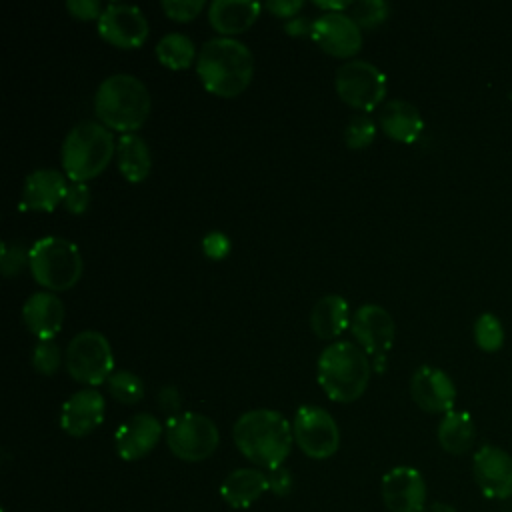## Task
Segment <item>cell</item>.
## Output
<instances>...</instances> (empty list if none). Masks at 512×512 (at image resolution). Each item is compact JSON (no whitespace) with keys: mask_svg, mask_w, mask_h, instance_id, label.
Listing matches in <instances>:
<instances>
[{"mask_svg":"<svg viewBox=\"0 0 512 512\" xmlns=\"http://www.w3.org/2000/svg\"><path fill=\"white\" fill-rule=\"evenodd\" d=\"M262 6L254 0H214L208 6L210 26L222 36L232 38L248 30L260 16Z\"/></svg>","mask_w":512,"mask_h":512,"instance_id":"7402d4cb","label":"cell"},{"mask_svg":"<svg viewBox=\"0 0 512 512\" xmlns=\"http://www.w3.org/2000/svg\"><path fill=\"white\" fill-rule=\"evenodd\" d=\"M22 320L38 340H52L64 322V304L50 290L30 294L22 306Z\"/></svg>","mask_w":512,"mask_h":512,"instance_id":"ffe728a7","label":"cell"},{"mask_svg":"<svg viewBox=\"0 0 512 512\" xmlns=\"http://www.w3.org/2000/svg\"><path fill=\"white\" fill-rule=\"evenodd\" d=\"M202 252L204 256H208L210 260H222L228 256L230 252V238L220 232V230H214V232H208L204 238H202Z\"/></svg>","mask_w":512,"mask_h":512,"instance_id":"d590c367","label":"cell"},{"mask_svg":"<svg viewBox=\"0 0 512 512\" xmlns=\"http://www.w3.org/2000/svg\"><path fill=\"white\" fill-rule=\"evenodd\" d=\"M474 338L476 344L486 350V352H494L502 346L504 342V328L500 324V320L494 314H482L476 324H474Z\"/></svg>","mask_w":512,"mask_h":512,"instance_id":"4dcf8cb0","label":"cell"},{"mask_svg":"<svg viewBox=\"0 0 512 512\" xmlns=\"http://www.w3.org/2000/svg\"><path fill=\"white\" fill-rule=\"evenodd\" d=\"M150 92L140 78L126 72L106 76L94 94L98 120L112 130L130 134L138 130L150 114Z\"/></svg>","mask_w":512,"mask_h":512,"instance_id":"3957f363","label":"cell"},{"mask_svg":"<svg viewBox=\"0 0 512 512\" xmlns=\"http://www.w3.org/2000/svg\"><path fill=\"white\" fill-rule=\"evenodd\" d=\"M298 448L312 460H326L340 446V430L332 414L320 406H300L292 420Z\"/></svg>","mask_w":512,"mask_h":512,"instance_id":"30bf717a","label":"cell"},{"mask_svg":"<svg viewBox=\"0 0 512 512\" xmlns=\"http://www.w3.org/2000/svg\"><path fill=\"white\" fill-rule=\"evenodd\" d=\"M390 14V6L384 0H360L352 2L350 16L360 28H376Z\"/></svg>","mask_w":512,"mask_h":512,"instance_id":"f1b7e54d","label":"cell"},{"mask_svg":"<svg viewBox=\"0 0 512 512\" xmlns=\"http://www.w3.org/2000/svg\"><path fill=\"white\" fill-rule=\"evenodd\" d=\"M64 364L74 380L94 388L114 374L112 346L102 332L82 330L68 342Z\"/></svg>","mask_w":512,"mask_h":512,"instance_id":"ba28073f","label":"cell"},{"mask_svg":"<svg viewBox=\"0 0 512 512\" xmlns=\"http://www.w3.org/2000/svg\"><path fill=\"white\" fill-rule=\"evenodd\" d=\"M66 10L78 20H98L104 8L98 0H68Z\"/></svg>","mask_w":512,"mask_h":512,"instance_id":"74e56055","label":"cell"},{"mask_svg":"<svg viewBox=\"0 0 512 512\" xmlns=\"http://www.w3.org/2000/svg\"><path fill=\"white\" fill-rule=\"evenodd\" d=\"M164 436L170 452L184 462H202L210 458L220 442L218 426L200 412L168 416Z\"/></svg>","mask_w":512,"mask_h":512,"instance_id":"52a82bcc","label":"cell"},{"mask_svg":"<svg viewBox=\"0 0 512 512\" xmlns=\"http://www.w3.org/2000/svg\"><path fill=\"white\" fill-rule=\"evenodd\" d=\"M422 512H456V508H452L446 502H432V504H426Z\"/></svg>","mask_w":512,"mask_h":512,"instance_id":"7bdbcfd3","label":"cell"},{"mask_svg":"<svg viewBox=\"0 0 512 512\" xmlns=\"http://www.w3.org/2000/svg\"><path fill=\"white\" fill-rule=\"evenodd\" d=\"M116 154V142L102 122L82 120L74 124L62 142L64 174L72 182H86L98 176Z\"/></svg>","mask_w":512,"mask_h":512,"instance_id":"5b68a950","label":"cell"},{"mask_svg":"<svg viewBox=\"0 0 512 512\" xmlns=\"http://www.w3.org/2000/svg\"><path fill=\"white\" fill-rule=\"evenodd\" d=\"M268 490L276 496H288L290 490H292V474L288 468L284 466H278V468H272L268 470Z\"/></svg>","mask_w":512,"mask_h":512,"instance_id":"8d00e7d4","label":"cell"},{"mask_svg":"<svg viewBox=\"0 0 512 512\" xmlns=\"http://www.w3.org/2000/svg\"><path fill=\"white\" fill-rule=\"evenodd\" d=\"M196 74L208 92L234 98L244 92L252 80L254 56L244 42L216 36L202 44L196 56Z\"/></svg>","mask_w":512,"mask_h":512,"instance_id":"7a4b0ae2","label":"cell"},{"mask_svg":"<svg viewBox=\"0 0 512 512\" xmlns=\"http://www.w3.org/2000/svg\"><path fill=\"white\" fill-rule=\"evenodd\" d=\"M370 374L372 366L366 352L346 340L332 342L318 358V384L334 402L358 400L370 382Z\"/></svg>","mask_w":512,"mask_h":512,"instance_id":"277c9868","label":"cell"},{"mask_svg":"<svg viewBox=\"0 0 512 512\" xmlns=\"http://www.w3.org/2000/svg\"><path fill=\"white\" fill-rule=\"evenodd\" d=\"M312 22L314 20H306L302 16H294L290 18L286 24H284V30L292 36H304V34H310L312 32Z\"/></svg>","mask_w":512,"mask_h":512,"instance_id":"60d3db41","label":"cell"},{"mask_svg":"<svg viewBox=\"0 0 512 512\" xmlns=\"http://www.w3.org/2000/svg\"><path fill=\"white\" fill-rule=\"evenodd\" d=\"M158 406H160L164 412H168L170 416L180 414V406H182L180 392H178L174 386H170V384L162 386V388L158 390Z\"/></svg>","mask_w":512,"mask_h":512,"instance_id":"f35d334b","label":"cell"},{"mask_svg":"<svg viewBox=\"0 0 512 512\" xmlns=\"http://www.w3.org/2000/svg\"><path fill=\"white\" fill-rule=\"evenodd\" d=\"M374 136H376V122L366 114L352 116L344 128V142L348 148H354V150L370 146Z\"/></svg>","mask_w":512,"mask_h":512,"instance_id":"f546056e","label":"cell"},{"mask_svg":"<svg viewBox=\"0 0 512 512\" xmlns=\"http://www.w3.org/2000/svg\"><path fill=\"white\" fill-rule=\"evenodd\" d=\"M98 32L118 48H138L148 38V20L134 4L110 2L98 18Z\"/></svg>","mask_w":512,"mask_h":512,"instance_id":"8fae6325","label":"cell"},{"mask_svg":"<svg viewBox=\"0 0 512 512\" xmlns=\"http://www.w3.org/2000/svg\"><path fill=\"white\" fill-rule=\"evenodd\" d=\"M382 502L390 512H422L426 506L424 476L412 466H396L382 476Z\"/></svg>","mask_w":512,"mask_h":512,"instance_id":"5bb4252c","label":"cell"},{"mask_svg":"<svg viewBox=\"0 0 512 512\" xmlns=\"http://www.w3.org/2000/svg\"><path fill=\"white\" fill-rule=\"evenodd\" d=\"M348 322H350V308L340 294L322 296L310 312L312 332L322 340H332L340 336L348 328Z\"/></svg>","mask_w":512,"mask_h":512,"instance_id":"cb8c5ba5","label":"cell"},{"mask_svg":"<svg viewBox=\"0 0 512 512\" xmlns=\"http://www.w3.org/2000/svg\"><path fill=\"white\" fill-rule=\"evenodd\" d=\"M104 410V396L96 388H82L62 404L60 428L74 438L88 436L102 424Z\"/></svg>","mask_w":512,"mask_h":512,"instance_id":"ac0fdd59","label":"cell"},{"mask_svg":"<svg viewBox=\"0 0 512 512\" xmlns=\"http://www.w3.org/2000/svg\"><path fill=\"white\" fill-rule=\"evenodd\" d=\"M352 334L364 352L386 356L394 344V320L388 310L378 304H362L352 314Z\"/></svg>","mask_w":512,"mask_h":512,"instance_id":"9a60e30c","label":"cell"},{"mask_svg":"<svg viewBox=\"0 0 512 512\" xmlns=\"http://www.w3.org/2000/svg\"><path fill=\"white\" fill-rule=\"evenodd\" d=\"M338 96L358 110H374L386 96V74L368 60H348L336 68Z\"/></svg>","mask_w":512,"mask_h":512,"instance_id":"9c48e42d","label":"cell"},{"mask_svg":"<svg viewBox=\"0 0 512 512\" xmlns=\"http://www.w3.org/2000/svg\"><path fill=\"white\" fill-rule=\"evenodd\" d=\"M268 490V476L258 468H236L220 484V496L230 508H248Z\"/></svg>","mask_w":512,"mask_h":512,"instance_id":"603a6c76","label":"cell"},{"mask_svg":"<svg viewBox=\"0 0 512 512\" xmlns=\"http://www.w3.org/2000/svg\"><path fill=\"white\" fill-rule=\"evenodd\" d=\"M472 474L486 498L504 500L512 496V456L492 444L476 450L472 458Z\"/></svg>","mask_w":512,"mask_h":512,"instance_id":"7c38bea8","label":"cell"},{"mask_svg":"<svg viewBox=\"0 0 512 512\" xmlns=\"http://www.w3.org/2000/svg\"><path fill=\"white\" fill-rule=\"evenodd\" d=\"M154 52L160 64H164L170 70H186L196 56L192 38L182 32H166L156 42Z\"/></svg>","mask_w":512,"mask_h":512,"instance_id":"4316f807","label":"cell"},{"mask_svg":"<svg viewBox=\"0 0 512 512\" xmlns=\"http://www.w3.org/2000/svg\"><path fill=\"white\" fill-rule=\"evenodd\" d=\"M272 14H276L278 18H294L298 16V12L302 10L304 2L302 0H268L264 4Z\"/></svg>","mask_w":512,"mask_h":512,"instance_id":"ab89813d","label":"cell"},{"mask_svg":"<svg viewBox=\"0 0 512 512\" xmlns=\"http://www.w3.org/2000/svg\"><path fill=\"white\" fill-rule=\"evenodd\" d=\"M310 36L328 54L348 58L362 46L360 26L346 12H324L312 22Z\"/></svg>","mask_w":512,"mask_h":512,"instance_id":"4fadbf2b","label":"cell"},{"mask_svg":"<svg viewBox=\"0 0 512 512\" xmlns=\"http://www.w3.org/2000/svg\"><path fill=\"white\" fill-rule=\"evenodd\" d=\"M314 4L318 8H324V10H330V12H344L346 8L352 6V2L348 0H340V2H324V0H314Z\"/></svg>","mask_w":512,"mask_h":512,"instance_id":"b9f144b4","label":"cell"},{"mask_svg":"<svg viewBox=\"0 0 512 512\" xmlns=\"http://www.w3.org/2000/svg\"><path fill=\"white\" fill-rule=\"evenodd\" d=\"M206 2L204 0H162L160 8L164 14L176 22H188L194 20L202 10Z\"/></svg>","mask_w":512,"mask_h":512,"instance_id":"836d02e7","label":"cell"},{"mask_svg":"<svg viewBox=\"0 0 512 512\" xmlns=\"http://www.w3.org/2000/svg\"><path fill=\"white\" fill-rule=\"evenodd\" d=\"M436 436H438V444L448 454H454V456L466 454L472 448L476 438L474 420L464 410H450L442 416Z\"/></svg>","mask_w":512,"mask_h":512,"instance_id":"484cf974","label":"cell"},{"mask_svg":"<svg viewBox=\"0 0 512 512\" xmlns=\"http://www.w3.org/2000/svg\"><path fill=\"white\" fill-rule=\"evenodd\" d=\"M236 448L260 468L284 466L294 442L292 424L278 410L256 408L238 416L232 428Z\"/></svg>","mask_w":512,"mask_h":512,"instance_id":"6da1fadb","label":"cell"},{"mask_svg":"<svg viewBox=\"0 0 512 512\" xmlns=\"http://www.w3.org/2000/svg\"><path fill=\"white\" fill-rule=\"evenodd\" d=\"M378 122L386 136H390L396 142H404V144L416 142L424 130V120H422L418 108L400 98L388 100L380 108Z\"/></svg>","mask_w":512,"mask_h":512,"instance_id":"44dd1931","label":"cell"},{"mask_svg":"<svg viewBox=\"0 0 512 512\" xmlns=\"http://www.w3.org/2000/svg\"><path fill=\"white\" fill-rule=\"evenodd\" d=\"M108 392L112 394L114 400L120 404H136L144 396V382L140 376L128 370H116L108 378Z\"/></svg>","mask_w":512,"mask_h":512,"instance_id":"83f0119b","label":"cell"},{"mask_svg":"<svg viewBox=\"0 0 512 512\" xmlns=\"http://www.w3.org/2000/svg\"><path fill=\"white\" fill-rule=\"evenodd\" d=\"M412 400L430 414H446L456 400V388L446 372L436 366H420L410 378Z\"/></svg>","mask_w":512,"mask_h":512,"instance_id":"e0dca14e","label":"cell"},{"mask_svg":"<svg viewBox=\"0 0 512 512\" xmlns=\"http://www.w3.org/2000/svg\"><path fill=\"white\" fill-rule=\"evenodd\" d=\"M116 162L128 182L136 184L146 180L152 168V154L146 140L136 132L122 134L116 142Z\"/></svg>","mask_w":512,"mask_h":512,"instance_id":"d4e9b609","label":"cell"},{"mask_svg":"<svg viewBox=\"0 0 512 512\" xmlns=\"http://www.w3.org/2000/svg\"><path fill=\"white\" fill-rule=\"evenodd\" d=\"M32 366L38 374L52 376L58 372L62 364V352L60 346L54 340H38L32 350Z\"/></svg>","mask_w":512,"mask_h":512,"instance_id":"1f68e13d","label":"cell"},{"mask_svg":"<svg viewBox=\"0 0 512 512\" xmlns=\"http://www.w3.org/2000/svg\"><path fill=\"white\" fill-rule=\"evenodd\" d=\"M68 184L64 174L54 168H38L32 170L22 186V196L18 208L36 210V212H52L60 202H64Z\"/></svg>","mask_w":512,"mask_h":512,"instance_id":"d6986e66","label":"cell"},{"mask_svg":"<svg viewBox=\"0 0 512 512\" xmlns=\"http://www.w3.org/2000/svg\"><path fill=\"white\" fill-rule=\"evenodd\" d=\"M160 436V420L150 412H138L116 428L114 448L122 460L134 462L148 456L156 448Z\"/></svg>","mask_w":512,"mask_h":512,"instance_id":"2e32d148","label":"cell"},{"mask_svg":"<svg viewBox=\"0 0 512 512\" xmlns=\"http://www.w3.org/2000/svg\"><path fill=\"white\" fill-rule=\"evenodd\" d=\"M28 268L46 290H70L82 276V256L74 242L62 236H42L30 246Z\"/></svg>","mask_w":512,"mask_h":512,"instance_id":"8992f818","label":"cell"},{"mask_svg":"<svg viewBox=\"0 0 512 512\" xmlns=\"http://www.w3.org/2000/svg\"><path fill=\"white\" fill-rule=\"evenodd\" d=\"M90 204V188L86 182H72L68 184L66 196H64V206L72 214H84Z\"/></svg>","mask_w":512,"mask_h":512,"instance_id":"e575fe53","label":"cell"},{"mask_svg":"<svg viewBox=\"0 0 512 512\" xmlns=\"http://www.w3.org/2000/svg\"><path fill=\"white\" fill-rule=\"evenodd\" d=\"M30 248H26L22 242H2V254H0V268L6 278L18 276L24 266L30 262Z\"/></svg>","mask_w":512,"mask_h":512,"instance_id":"d6a6232c","label":"cell"}]
</instances>
